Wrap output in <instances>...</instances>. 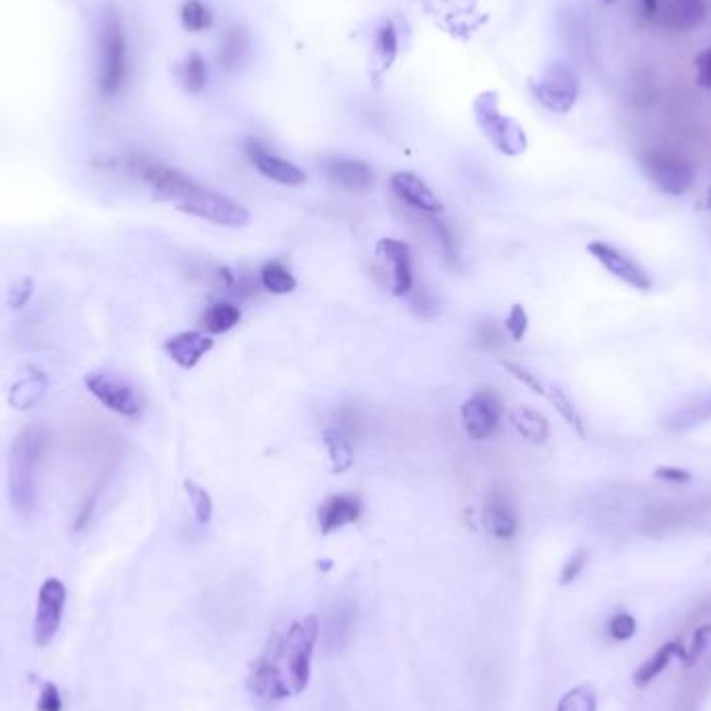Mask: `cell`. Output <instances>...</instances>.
I'll list each match as a JSON object with an SVG mask.
<instances>
[{
  "mask_svg": "<svg viewBox=\"0 0 711 711\" xmlns=\"http://www.w3.org/2000/svg\"><path fill=\"white\" fill-rule=\"evenodd\" d=\"M34 294V283L32 279H21L9 289V306L11 308H23L28 304V300Z\"/></svg>",
  "mask_w": 711,
  "mask_h": 711,
  "instance_id": "cell-43",
  "label": "cell"
},
{
  "mask_svg": "<svg viewBox=\"0 0 711 711\" xmlns=\"http://www.w3.org/2000/svg\"><path fill=\"white\" fill-rule=\"evenodd\" d=\"M86 387L102 406H107L115 414L125 416L129 420H138L142 416L144 410L142 393L125 379L111 373L96 371L86 375Z\"/></svg>",
  "mask_w": 711,
  "mask_h": 711,
  "instance_id": "cell-7",
  "label": "cell"
},
{
  "mask_svg": "<svg viewBox=\"0 0 711 711\" xmlns=\"http://www.w3.org/2000/svg\"><path fill=\"white\" fill-rule=\"evenodd\" d=\"M601 3H605V5H612V3H616V0H601Z\"/></svg>",
  "mask_w": 711,
  "mask_h": 711,
  "instance_id": "cell-47",
  "label": "cell"
},
{
  "mask_svg": "<svg viewBox=\"0 0 711 711\" xmlns=\"http://www.w3.org/2000/svg\"><path fill=\"white\" fill-rule=\"evenodd\" d=\"M695 69H697V84L711 90V48L699 52L695 57Z\"/></svg>",
  "mask_w": 711,
  "mask_h": 711,
  "instance_id": "cell-44",
  "label": "cell"
},
{
  "mask_svg": "<svg viewBox=\"0 0 711 711\" xmlns=\"http://www.w3.org/2000/svg\"><path fill=\"white\" fill-rule=\"evenodd\" d=\"M427 217V223L433 231V235L437 237V242L443 250V258L447 260V265L450 267H460V258H458V248H456V237L450 229V225H447L443 219H437V215H425Z\"/></svg>",
  "mask_w": 711,
  "mask_h": 711,
  "instance_id": "cell-31",
  "label": "cell"
},
{
  "mask_svg": "<svg viewBox=\"0 0 711 711\" xmlns=\"http://www.w3.org/2000/svg\"><path fill=\"white\" fill-rule=\"evenodd\" d=\"M323 443L327 447L331 468L335 474H344L354 466V458H356L354 439L346 425L327 427L323 433Z\"/></svg>",
  "mask_w": 711,
  "mask_h": 711,
  "instance_id": "cell-20",
  "label": "cell"
},
{
  "mask_svg": "<svg viewBox=\"0 0 711 711\" xmlns=\"http://www.w3.org/2000/svg\"><path fill=\"white\" fill-rule=\"evenodd\" d=\"M319 639H321L319 618L306 616L294 624H289L285 632L271 637L269 641L279 657L294 695H302L308 689L310 674H312V657Z\"/></svg>",
  "mask_w": 711,
  "mask_h": 711,
  "instance_id": "cell-2",
  "label": "cell"
},
{
  "mask_svg": "<svg viewBox=\"0 0 711 711\" xmlns=\"http://www.w3.org/2000/svg\"><path fill=\"white\" fill-rule=\"evenodd\" d=\"M635 632H637V620L632 618L630 614L626 612H620L612 618L610 622V635L616 639V641H628L635 637Z\"/></svg>",
  "mask_w": 711,
  "mask_h": 711,
  "instance_id": "cell-39",
  "label": "cell"
},
{
  "mask_svg": "<svg viewBox=\"0 0 711 711\" xmlns=\"http://www.w3.org/2000/svg\"><path fill=\"white\" fill-rule=\"evenodd\" d=\"M533 92L547 111L566 115L578 98V77L566 63H553L539 82H533Z\"/></svg>",
  "mask_w": 711,
  "mask_h": 711,
  "instance_id": "cell-9",
  "label": "cell"
},
{
  "mask_svg": "<svg viewBox=\"0 0 711 711\" xmlns=\"http://www.w3.org/2000/svg\"><path fill=\"white\" fill-rule=\"evenodd\" d=\"M260 285L267 289L269 294L273 296H287L292 294L294 289L298 287V281L294 277V273L289 271L283 262L279 260H269L265 265L260 267Z\"/></svg>",
  "mask_w": 711,
  "mask_h": 711,
  "instance_id": "cell-24",
  "label": "cell"
},
{
  "mask_svg": "<svg viewBox=\"0 0 711 711\" xmlns=\"http://www.w3.org/2000/svg\"><path fill=\"white\" fill-rule=\"evenodd\" d=\"M391 190L404 204L414 208L420 215H441L443 213V202L427 186V181H423L414 173H408V171L393 173Z\"/></svg>",
  "mask_w": 711,
  "mask_h": 711,
  "instance_id": "cell-15",
  "label": "cell"
},
{
  "mask_svg": "<svg viewBox=\"0 0 711 711\" xmlns=\"http://www.w3.org/2000/svg\"><path fill=\"white\" fill-rule=\"evenodd\" d=\"M709 635H711V626H703L695 632V637H693V643L689 649H684V655H682V662L687 664V666H695L697 660L701 657V653L705 651L707 643H709Z\"/></svg>",
  "mask_w": 711,
  "mask_h": 711,
  "instance_id": "cell-40",
  "label": "cell"
},
{
  "mask_svg": "<svg viewBox=\"0 0 711 711\" xmlns=\"http://www.w3.org/2000/svg\"><path fill=\"white\" fill-rule=\"evenodd\" d=\"M354 630V608H339L333 612L329 628H327V641L333 649H341L346 645L348 637Z\"/></svg>",
  "mask_w": 711,
  "mask_h": 711,
  "instance_id": "cell-30",
  "label": "cell"
},
{
  "mask_svg": "<svg viewBox=\"0 0 711 711\" xmlns=\"http://www.w3.org/2000/svg\"><path fill=\"white\" fill-rule=\"evenodd\" d=\"M183 489H186V495L192 504L196 522L200 526L210 524V520H213V514H215V504H213V497H210V493L202 485H198L196 481H190V479L183 481Z\"/></svg>",
  "mask_w": 711,
  "mask_h": 711,
  "instance_id": "cell-29",
  "label": "cell"
},
{
  "mask_svg": "<svg viewBox=\"0 0 711 711\" xmlns=\"http://www.w3.org/2000/svg\"><path fill=\"white\" fill-rule=\"evenodd\" d=\"M246 154L250 158V163L265 175L267 179L281 183V186H289V188H300L306 183V175L300 167H296L294 163L285 161V158L271 154L267 148H262L256 140H248L246 142Z\"/></svg>",
  "mask_w": 711,
  "mask_h": 711,
  "instance_id": "cell-14",
  "label": "cell"
},
{
  "mask_svg": "<svg viewBox=\"0 0 711 711\" xmlns=\"http://www.w3.org/2000/svg\"><path fill=\"white\" fill-rule=\"evenodd\" d=\"M641 7L647 17H653L657 13V7H660V0H641Z\"/></svg>",
  "mask_w": 711,
  "mask_h": 711,
  "instance_id": "cell-45",
  "label": "cell"
},
{
  "mask_svg": "<svg viewBox=\"0 0 711 711\" xmlns=\"http://www.w3.org/2000/svg\"><path fill=\"white\" fill-rule=\"evenodd\" d=\"M67 603V589L59 578H48L42 583L38 593L36 618H34V643L38 647H48L63 622V612Z\"/></svg>",
  "mask_w": 711,
  "mask_h": 711,
  "instance_id": "cell-10",
  "label": "cell"
},
{
  "mask_svg": "<svg viewBox=\"0 0 711 711\" xmlns=\"http://www.w3.org/2000/svg\"><path fill=\"white\" fill-rule=\"evenodd\" d=\"M48 379L40 371H32L28 377H23L17 381L9 393V404L17 410H28L34 408L46 393Z\"/></svg>",
  "mask_w": 711,
  "mask_h": 711,
  "instance_id": "cell-23",
  "label": "cell"
},
{
  "mask_svg": "<svg viewBox=\"0 0 711 711\" xmlns=\"http://www.w3.org/2000/svg\"><path fill=\"white\" fill-rule=\"evenodd\" d=\"M181 213L210 221L223 227H244L250 221V213L246 206L233 202L231 198L208 190L196 181L194 186L183 194V198L175 204Z\"/></svg>",
  "mask_w": 711,
  "mask_h": 711,
  "instance_id": "cell-5",
  "label": "cell"
},
{
  "mask_svg": "<svg viewBox=\"0 0 711 711\" xmlns=\"http://www.w3.org/2000/svg\"><path fill=\"white\" fill-rule=\"evenodd\" d=\"M510 425L514 431L529 443L543 445L549 439V420L543 412L533 406H516L510 410Z\"/></svg>",
  "mask_w": 711,
  "mask_h": 711,
  "instance_id": "cell-21",
  "label": "cell"
},
{
  "mask_svg": "<svg viewBox=\"0 0 711 711\" xmlns=\"http://www.w3.org/2000/svg\"><path fill=\"white\" fill-rule=\"evenodd\" d=\"M395 55H398V36H395L393 25L387 23L385 28L379 30V38H377V57L381 61L383 71L391 67Z\"/></svg>",
  "mask_w": 711,
  "mask_h": 711,
  "instance_id": "cell-35",
  "label": "cell"
},
{
  "mask_svg": "<svg viewBox=\"0 0 711 711\" xmlns=\"http://www.w3.org/2000/svg\"><path fill=\"white\" fill-rule=\"evenodd\" d=\"M587 558H589V553L587 549H576L572 556L568 558V562L564 564L562 568V574H560V583L562 585H572L578 576H581V572L585 570V564H587Z\"/></svg>",
  "mask_w": 711,
  "mask_h": 711,
  "instance_id": "cell-38",
  "label": "cell"
},
{
  "mask_svg": "<svg viewBox=\"0 0 711 711\" xmlns=\"http://www.w3.org/2000/svg\"><path fill=\"white\" fill-rule=\"evenodd\" d=\"M248 687L254 693V697L262 699V701H283L287 697H292V687H289L285 670L279 662V657L273 649V645L269 643L265 653H262L258 660L252 666L250 678H248Z\"/></svg>",
  "mask_w": 711,
  "mask_h": 711,
  "instance_id": "cell-12",
  "label": "cell"
},
{
  "mask_svg": "<svg viewBox=\"0 0 711 711\" xmlns=\"http://www.w3.org/2000/svg\"><path fill=\"white\" fill-rule=\"evenodd\" d=\"M474 119L487 140L506 156H520L529 148L524 129L512 117L499 113V96L497 92H483L472 104Z\"/></svg>",
  "mask_w": 711,
  "mask_h": 711,
  "instance_id": "cell-4",
  "label": "cell"
},
{
  "mask_svg": "<svg viewBox=\"0 0 711 711\" xmlns=\"http://www.w3.org/2000/svg\"><path fill=\"white\" fill-rule=\"evenodd\" d=\"M248 50V34L242 28H229L221 40L219 61L227 71L240 69Z\"/></svg>",
  "mask_w": 711,
  "mask_h": 711,
  "instance_id": "cell-28",
  "label": "cell"
},
{
  "mask_svg": "<svg viewBox=\"0 0 711 711\" xmlns=\"http://www.w3.org/2000/svg\"><path fill=\"white\" fill-rule=\"evenodd\" d=\"M462 427L472 441H487L502 425L504 404L491 389L474 391L460 408Z\"/></svg>",
  "mask_w": 711,
  "mask_h": 711,
  "instance_id": "cell-8",
  "label": "cell"
},
{
  "mask_svg": "<svg viewBox=\"0 0 711 711\" xmlns=\"http://www.w3.org/2000/svg\"><path fill=\"white\" fill-rule=\"evenodd\" d=\"M325 173L337 186L350 192H366L375 181L373 169L362 161H354V158H335V161H327Z\"/></svg>",
  "mask_w": 711,
  "mask_h": 711,
  "instance_id": "cell-19",
  "label": "cell"
},
{
  "mask_svg": "<svg viewBox=\"0 0 711 711\" xmlns=\"http://www.w3.org/2000/svg\"><path fill=\"white\" fill-rule=\"evenodd\" d=\"M674 655H678L680 660H682V655H684V649H682L678 643H666V645H662L660 649H657V651L653 653L651 660H647V662L635 672V684H637V687H639V689H645L647 684H651L657 676H660V674L668 668V664H670V660H672Z\"/></svg>",
  "mask_w": 711,
  "mask_h": 711,
  "instance_id": "cell-26",
  "label": "cell"
},
{
  "mask_svg": "<svg viewBox=\"0 0 711 711\" xmlns=\"http://www.w3.org/2000/svg\"><path fill=\"white\" fill-rule=\"evenodd\" d=\"M499 364H502L516 381H520L524 387H529L533 393H537V395H545L547 393V389L541 383V379L533 371H529L526 366H522L518 362H512V360H502Z\"/></svg>",
  "mask_w": 711,
  "mask_h": 711,
  "instance_id": "cell-36",
  "label": "cell"
},
{
  "mask_svg": "<svg viewBox=\"0 0 711 711\" xmlns=\"http://www.w3.org/2000/svg\"><path fill=\"white\" fill-rule=\"evenodd\" d=\"M645 177L653 186L670 196L687 194L695 181L693 165L687 158L670 150H649L641 158Z\"/></svg>",
  "mask_w": 711,
  "mask_h": 711,
  "instance_id": "cell-6",
  "label": "cell"
},
{
  "mask_svg": "<svg viewBox=\"0 0 711 711\" xmlns=\"http://www.w3.org/2000/svg\"><path fill=\"white\" fill-rule=\"evenodd\" d=\"M98 88L104 98L117 96L129 73L127 59V36L123 21L115 7H109L102 19L100 30V63H98Z\"/></svg>",
  "mask_w": 711,
  "mask_h": 711,
  "instance_id": "cell-3",
  "label": "cell"
},
{
  "mask_svg": "<svg viewBox=\"0 0 711 711\" xmlns=\"http://www.w3.org/2000/svg\"><path fill=\"white\" fill-rule=\"evenodd\" d=\"M38 711H61L63 709V697L55 682H44L40 699H38Z\"/></svg>",
  "mask_w": 711,
  "mask_h": 711,
  "instance_id": "cell-42",
  "label": "cell"
},
{
  "mask_svg": "<svg viewBox=\"0 0 711 711\" xmlns=\"http://www.w3.org/2000/svg\"><path fill=\"white\" fill-rule=\"evenodd\" d=\"M545 398L551 402V406L556 408V412L564 418V423L578 435L581 439H587V427L583 414L578 412L576 404L570 400V395L566 391H562L560 387H549Z\"/></svg>",
  "mask_w": 711,
  "mask_h": 711,
  "instance_id": "cell-27",
  "label": "cell"
},
{
  "mask_svg": "<svg viewBox=\"0 0 711 711\" xmlns=\"http://www.w3.org/2000/svg\"><path fill=\"white\" fill-rule=\"evenodd\" d=\"M703 0H670L664 11V23L670 30L689 32L705 21Z\"/></svg>",
  "mask_w": 711,
  "mask_h": 711,
  "instance_id": "cell-22",
  "label": "cell"
},
{
  "mask_svg": "<svg viewBox=\"0 0 711 711\" xmlns=\"http://www.w3.org/2000/svg\"><path fill=\"white\" fill-rule=\"evenodd\" d=\"M181 21L190 32H204L213 25V15L200 3V0H188L181 9Z\"/></svg>",
  "mask_w": 711,
  "mask_h": 711,
  "instance_id": "cell-32",
  "label": "cell"
},
{
  "mask_svg": "<svg viewBox=\"0 0 711 711\" xmlns=\"http://www.w3.org/2000/svg\"><path fill=\"white\" fill-rule=\"evenodd\" d=\"M653 477L664 481V483H672V485H687L693 481V472L687 468H678V466H657L653 470Z\"/></svg>",
  "mask_w": 711,
  "mask_h": 711,
  "instance_id": "cell-41",
  "label": "cell"
},
{
  "mask_svg": "<svg viewBox=\"0 0 711 711\" xmlns=\"http://www.w3.org/2000/svg\"><path fill=\"white\" fill-rule=\"evenodd\" d=\"M213 348H215V339L200 331H181L165 341V352L179 368H183V371H192V368H196L200 360Z\"/></svg>",
  "mask_w": 711,
  "mask_h": 711,
  "instance_id": "cell-16",
  "label": "cell"
},
{
  "mask_svg": "<svg viewBox=\"0 0 711 711\" xmlns=\"http://www.w3.org/2000/svg\"><path fill=\"white\" fill-rule=\"evenodd\" d=\"M558 711H597L595 693L589 687H576L560 699Z\"/></svg>",
  "mask_w": 711,
  "mask_h": 711,
  "instance_id": "cell-33",
  "label": "cell"
},
{
  "mask_svg": "<svg viewBox=\"0 0 711 711\" xmlns=\"http://www.w3.org/2000/svg\"><path fill=\"white\" fill-rule=\"evenodd\" d=\"M506 333L512 341H522L526 337V331H529V314H526L522 304H514L506 316Z\"/></svg>",
  "mask_w": 711,
  "mask_h": 711,
  "instance_id": "cell-37",
  "label": "cell"
},
{
  "mask_svg": "<svg viewBox=\"0 0 711 711\" xmlns=\"http://www.w3.org/2000/svg\"><path fill=\"white\" fill-rule=\"evenodd\" d=\"M483 524L491 537L510 541L518 533V516L514 506L502 493H491L483 506Z\"/></svg>",
  "mask_w": 711,
  "mask_h": 711,
  "instance_id": "cell-18",
  "label": "cell"
},
{
  "mask_svg": "<svg viewBox=\"0 0 711 711\" xmlns=\"http://www.w3.org/2000/svg\"><path fill=\"white\" fill-rule=\"evenodd\" d=\"M377 254L385 260V265L391 271V292L393 296H406L414 287V271H412V252L410 246L395 237H383L377 244Z\"/></svg>",
  "mask_w": 711,
  "mask_h": 711,
  "instance_id": "cell-13",
  "label": "cell"
},
{
  "mask_svg": "<svg viewBox=\"0 0 711 711\" xmlns=\"http://www.w3.org/2000/svg\"><path fill=\"white\" fill-rule=\"evenodd\" d=\"M703 208H705V210H711V186H709L707 196H705V200H703Z\"/></svg>",
  "mask_w": 711,
  "mask_h": 711,
  "instance_id": "cell-46",
  "label": "cell"
},
{
  "mask_svg": "<svg viewBox=\"0 0 711 711\" xmlns=\"http://www.w3.org/2000/svg\"><path fill=\"white\" fill-rule=\"evenodd\" d=\"M240 321H242V310L231 302H215L202 314L204 329L213 335L231 331L233 327L240 325Z\"/></svg>",
  "mask_w": 711,
  "mask_h": 711,
  "instance_id": "cell-25",
  "label": "cell"
},
{
  "mask_svg": "<svg viewBox=\"0 0 711 711\" xmlns=\"http://www.w3.org/2000/svg\"><path fill=\"white\" fill-rule=\"evenodd\" d=\"M183 82H186V90L190 94H200L206 86V63L204 59L194 52L188 59L186 69H183Z\"/></svg>",
  "mask_w": 711,
  "mask_h": 711,
  "instance_id": "cell-34",
  "label": "cell"
},
{
  "mask_svg": "<svg viewBox=\"0 0 711 711\" xmlns=\"http://www.w3.org/2000/svg\"><path fill=\"white\" fill-rule=\"evenodd\" d=\"M587 250L605 271H608L612 277L620 279L622 283H626L628 287L637 289V292H643V294L651 289L649 273L639 265L635 258L624 254L616 246H612L608 242H601V240H593L587 244Z\"/></svg>",
  "mask_w": 711,
  "mask_h": 711,
  "instance_id": "cell-11",
  "label": "cell"
},
{
  "mask_svg": "<svg viewBox=\"0 0 711 711\" xmlns=\"http://www.w3.org/2000/svg\"><path fill=\"white\" fill-rule=\"evenodd\" d=\"M360 516H362V502L356 495H348V493L331 495L319 508L321 533L325 537L333 535L335 531L344 529V526L358 522Z\"/></svg>",
  "mask_w": 711,
  "mask_h": 711,
  "instance_id": "cell-17",
  "label": "cell"
},
{
  "mask_svg": "<svg viewBox=\"0 0 711 711\" xmlns=\"http://www.w3.org/2000/svg\"><path fill=\"white\" fill-rule=\"evenodd\" d=\"M46 450V433L40 427L23 429L11 443L7 481L11 506L28 514L36 506V477Z\"/></svg>",
  "mask_w": 711,
  "mask_h": 711,
  "instance_id": "cell-1",
  "label": "cell"
}]
</instances>
